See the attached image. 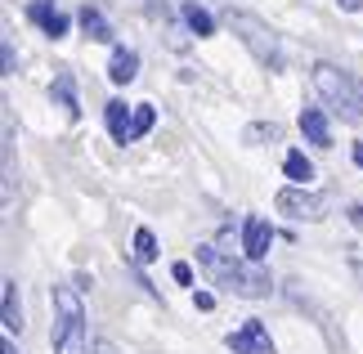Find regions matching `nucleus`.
I'll return each mask as SVG.
<instances>
[{
    "label": "nucleus",
    "mask_w": 363,
    "mask_h": 354,
    "mask_svg": "<svg viewBox=\"0 0 363 354\" xmlns=\"http://www.w3.org/2000/svg\"><path fill=\"white\" fill-rule=\"evenodd\" d=\"M198 260L216 274L220 287L238 292L247 301H264V296L274 292V278H269V269L260 260H233V256H220L216 247H198Z\"/></svg>",
    "instance_id": "obj_1"
},
{
    "label": "nucleus",
    "mask_w": 363,
    "mask_h": 354,
    "mask_svg": "<svg viewBox=\"0 0 363 354\" xmlns=\"http://www.w3.org/2000/svg\"><path fill=\"white\" fill-rule=\"evenodd\" d=\"M314 90L323 94V104L332 112H341L345 121H359L363 117V104H359V94H354V77L350 72H341V67H332V63H314Z\"/></svg>",
    "instance_id": "obj_2"
},
{
    "label": "nucleus",
    "mask_w": 363,
    "mask_h": 354,
    "mask_svg": "<svg viewBox=\"0 0 363 354\" xmlns=\"http://www.w3.org/2000/svg\"><path fill=\"white\" fill-rule=\"evenodd\" d=\"M229 27L242 36V45L256 54V63H260V67H269V72H283V63H287V59H283V50H278V36L256 18V13H229Z\"/></svg>",
    "instance_id": "obj_3"
},
{
    "label": "nucleus",
    "mask_w": 363,
    "mask_h": 354,
    "mask_svg": "<svg viewBox=\"0 0 363 354\" xmlns=\"http://www.w3.org/2000/svg\"><path fill=\"white\" fill-rule=\"evenodd\" d=\"M274 206L283 211V216H291V220H323L328 197H323V193H314L310 184H287V189H278Z\"/></svg>",
    "instance_id": "obj_4"
},
{
    "label": "nucleus",
    "mask_w": 363,
    "mask_h": 354,
    "mask_svg": "<svg viewBox=\"0 0 363 354\" xmlns=\"http://www.w3.org/2000/svg\"><path fill=\"white\" fill-rule=\"evenodd\" d=\"M225 345H229L233 354H278L274 341H269V328H264L260 319H247L238 332L225 336Z\"/></svg>",
    "instance_id": "obj_5"
},
{
    "label": "nucleus",
    "mask_w": 363,
    "mask_h": 354,
    "mask_svg": "<svg viewBox=\"0 0 363 354\" xmlns=\"http://www.w3.org/2000/svg\"><path fill=\"white\" fill-rule=\"evenodd\" d=\"M50 341H54V354H90V341H86V314H77V319L59 314V323H54V332H50Z\"/></svg>",
    "instance_id": "obj_6"
},
{
    "label": "nucleus",
    "mask_w": 363,
    "mask_h": 354,
    "mask_svg": "<svg viewBox=\"0 0 363 354\" xmlns=\"http://www.w3.org/2000/svg\"><path fill=\"white\" fill-rule=\"evenodd\" d=\"M274 243V229H269V220H260V216H247L242 220V256L247 260H264V251H269Z\"/></svg>",
    "instance_id": "obj_7"
},
{
    "label": "nucleus",
    "mask_w": 363,
    "mask_h": 354,
    "mask_svg": "<svg viewBox=\"0 0 363 354\" xmlns=\"http://www.w3.org/2000/svg\"><path fill=\"white\" fill-rule=\"evenodd\" d=\"M27 18H32L45 36H54V40L67 36V13L54 5V0H32V5H27Z\"/></svg>",
    "instance_id": "obj_8"
},
{
    "label": "nucleus",
    "mask_w": 363,
    "mask_h": 354,
    "mask_svg": "<svg viewBox=\"0 0 363 354\" xmlns=\"http://www.w3.org/2000/svg\"><path fill=\"white\" fill-rule=\"evenodd\" d=\"M104 121H108V135H113L117 144H130L135 139V108L125 104V99H113V104L104 108Z\"/></svg>",
    "instance_id": "obj_9"
},
{
    "label": "nucleus",
    "mask_w": 363,
    "mask_h": 354,
    "mask_svg": "<svg viewBox=\"0 0 363 354\" xmlns=\"http://www.w3.org/2000/svg\"><path fill=\"white\" fill-rule=\"evenodd\" d=\"M0 323H5V332H23V309H18V282L5 278L0 282Z\"/></svg>",
    "instance_id": "obj_10"
},
{
    "label": "nucleus",
    "mask_w": 363,
    "mask_h": 354,
    "mask_svg": "<svg viewBox=\"0 0 363 354\" xmlns=\"http://www.w3.org/2000/svg\"><path fill=\"white\" fill-rule=\"evenodd\" d=\"M135 77H139V54L117 45L113 50V63H108V81H113V86H130Z\"/></svg>",
    "instance_id": "obj_11"
},
{
    "label": "nucleus",
    "mask_w": 363,
    "mask_h": 354,
    "mask_svg": "<svg viewBox=\"0 0 363 354\" xmlns=\"http://www.w3.org/2000/svg\"><path fill=\"white\" fill-rule=\"evenodd\" d=\"M301 131H305V139H310L314 148H332V126L323 117V108H305L301 112Z\"/></svg>",
    "instance_id": "obj_12"
},
{
    "label": "nucleus",
    "mask_w": 363,
    "mask_h": 354,
    "mask_svg": "<svg viewBox=\"0 0 363 354\" xmlns=\"http://www.w3.org/2000/svg\"><path fill=\"white\" fill-rule=\"evenodd\" d=\"M77 23H81V32H86L90 40H113V27H108V18L94 5H81V13H77Z\"/></svg>",
    "instance_id": "obj_13"
},
{
    "label": "nucleus",
    "mask_w": 363,
    "mask_h": 354,
    "mask_svg": "<svg viewBox=\"0 0 363 354\" xmlns=\"http://www.w3.org/2000/svg\"><path fill=\"white\" fill-rule=\"evenodd\" d=\"M184 23H189V32H198V36H216V18L206 13L202 5H193V0H184Z\"/></svg>",
    "instance_id": "obj_14"
},
{
    "label": "nucleus",
    "mask_w": 363,
    "mask_h": 354,
    "mask_svg": "<svg viewBox=\"0 0 363 354\" xmlns=\"http://www.w3.org/2000/svg\"><path fill=\"white\" fill-rule=\"evenodd\" d=\"M54 309H59V314H67V319L86 314V305H81V292L67 287V282H59V287H54Z\"/></svg>",
    "instance_id": "obj_15"
},
{
    "label": "nucleus",
    "mask_w": 363,
    "mask_h": 354,
    "mask_svg": "<svg viewBox=\"0 0 363 354\" xmlns=\"http://www.w3.org/2000/svg\"><path fill=\"white\" fill-rule=\"evenodd\" d=\"M283 171H287V179H291V184H310V179H314V166H310V157H305V153H296V148L287 153Z\"/></svg>",
    "instance_id": "obj_16"
},
{
    "label": "nucleus",
    "mask_w": 363,
    "mask_h": 354,
    "mask_svg": "<svg viewBox=\"0 0 363 354\" xmlns=\"http://www.w3.org/2000/svg\"><path fill=\"white\" fill-rule=\"evenodd\" d=\"M54 99H59V104L67 108V117H81V104H77V86H72V77H59L54 81Z\"/></svg>",
    "instance_id": "obj_17"
},
{
    "label": "nucleus",
    "mask_w": 363,
    "mask_h": 354,
    "mask_svg": "<svg viewBox=\"0 0 363 354\" xmlns=\"http://www.w3.org/2000/svg\"><path fill=\"white\" fill-rule=\"evenodd\" d=\"M157 260V238L152 229H135V265H152Z\"/></svg>",
    "instance_id": "obj_18"
},
{
    "label": "nucleus",
    "mask_w": 363,
    "mask_h": 354,
    "mask_svg": "<svg viewBox=\"0 0 363 354\" xmlns=\"http://www.w3.org/2000/svg\"><path fill=\"white\" fill-rule=\"evenodd\" d=\"M152 121H157V112H152V104H135V139L152 131Z\"/></svg>",
    "instance_id": "obj_19"
},
{
    "label": "nucleus",
    "mask_w": 363,
    "mask_h": 354,
    "mask_svg": "<svg viewBox=\"0 0 363 354\" xmlns=\"http://www.w3.org/2000/svg\"><path fill=\"white\" fill-rule=\"evenodd\" d=\"M247 144H260V139H278V126L269 121V126H264V121H256V126H247Z\"/></svg>",
    "instance_id": "obj_20"
},
{
    "label": "nucleus",
    "mask_w": 363,
    "mask_h": 354,
    "mask_svg": "<svg viewBox=\"0 0 363 354\" xmlns=\"http://www.w3.org/2000/svg\"><path fill=\"white\" fill-rule=\"evenodd\" d=\"M171 278L179 282V287H193V265H189V260H175V265H171Z\"/></svg>",
    "instance_id": "obj_21"
},
{
    "label": "nucleus",
    "mask_w": 363,
    "mask_h": 354,
    "mask_svg": "<svg viewBox=\"0 0 363 354\" xmlns=\"http://www.w3.org/2000/svg\"><path fill=\"white\" fill-rule=\"evenodd\" d=\"M13 197V144L5 139V202Z\"/></svg>",
    "instance_id": "obj_22"
},
{
    "label": "nucleus",
    "mask_w": 363,
    "mask_h": 354,
    "mask_svg": "<svg viewBox=\"0 0 363 354\" xmlns=\"http://www.w3.org/2000/svg\"><path fill=\"white\" fill-rule=\"evenodd\" d=\"M0 67H5V77H13V67H18V59H13V45H9V40L0 45Z\"/></svg>",
    "instance_id": "obj_23"
},
{
    "label": "nucleus",
    "mask_w": 363,
    "mask_h": 354,
    "mask_svg": "<svg viewBox=\"0 0 363 354\" xmlns=\"http://www.w3.org/2000/svg\"><path fill=\"white\" fill-rule=\"evenodd\" d=\"M193 305L206 314V309H216V296H211V292H193Z\"/></svg>",
    "instance_id": "obj_24"
},
{
    "label": "nucleus",
    "mask_w": 363,
    "mask_h": 354,
    "mask_svg": "<svg viewBox=\"0 0 363 354\" xmlns=\"http://www.w3.org/2000/svg\"><path fill=\"white\" fill-rule=\"evenodd\" d=\"M337 5H341L345 13H359V9H363V0H337Z\"/></svg>",
    "instance_id": "obj_25"
},
{
    "label": "nucleus",
    "mask_w": 363,
    "mask_h": 354,
    "mask_svg": "<svg viewBox=\"0 0 363 354\" xmlns=\"http://www.w3.org/2000/svg\"><path fill=\"white\" fill-rule=\"evenodd\" d=\"M0 354H18V345H13V336H5V341H0Z\"/></svg>",
    "instance_id": "obj_26"
},
{
    "label": "nucleus",
    "mask_w": 363,
    "mask_h": 354,
    "mask_svg": "<svg viewBox=\"0 0 363 354\" xmlns=\"http://www.w3.org/2000/svg\"><path fill=\"white\" fill-rule=\"evenodd\" d=\"M350 220H354V224H363V206H350Z\"/></svg>",
    "instance_id": "obj_27"
},
{
    "label": "nucleus",
    "mask_w": 363,
    "mask_h": 354,
    "mask_svg": "<svg viewBox=\"0 0 363 354\" xmlns=\"http://www.w3.org/2000/svg\"><path fill=\"white\" fill-rule=\"evenodd\" d=\"M354 94H359V104H363V77H354Z\"/></svg>",
    "instance_id": "obj_28"
},
{
    "label": "nucleus",
    "mask_w": 363,
    "mask_h": 354,
    "mask_svg": "<svg viewBox=\"0 0 363 354\" xmlns=\"http://www.w3.org/2000/svg\"><path fill=\"white\" fill-rule=\"evenodd\" d=\"M354 162H359V166H363V144H354Z\"/></svg>",
    "instance_id": "obj_29"
}]
</instances>
